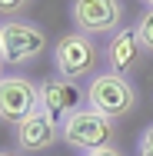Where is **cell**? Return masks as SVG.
Returning a JSON list of instances; mask_svg holds the SVG:
<instances>
[{"label": "cell", "instance_id": "obj_8", "mask_svg": "<svg viewBox=\"0 0 153 156\" xmlns=\"http://www.w3.org/2000/svg\"><path fill=\"white\" fill-rule=\"evenodd\" d=\"M57 140H60V126L53 123L43 110H37L33 116H27L24 123L13 129L17 153H24V156H30V153H47V150H53Z\"/></svg>", "mask_w": 153, "mask_h": 156}, {"label": "cell", "instance_id": "obj_16", "mask_svg": "<svg viewBox=\"0 0 153 156\" xmlns=\"http://www.w3.org/2000/svg\"><path fill=\"white\" fill-rule=\"evenodd\" d=\"M0 60H3V43H0Z\"/></svg>", "mask_w": 153, "mask_h": 156}, {"label": "cell", "instance_id": "obj_9", "mask_svg": "<svg viewBox=\"0 0 153 156\" xmlns=\"http://www.w3.org/2000/svg\"><path fill=\"white\" fill-rule=\"evenodd\" d=\"M140 53H143V47H140L137 27H120V30L107 40V70H110V73L126 76V73H133V70H137Z\"/></svg>", "mask_w": 153, "mask_h": 156}, {"label": "cell", "instance_id": "obj_13", "mask_svg": "<svg viewBox=\"0 0 153 156\" xmlns=\"http://www.w3.org/2000/svg\"><path fill=\"white\" fill-rule=\"evenodd\" d=\"M90 156H123L117 146H107V150H97V153H90Z\"/></svg>", "mask_w": 153, "mask_h": 156}, {"label": "cell", "instance_id": "obj_12", "mask_svg": "<svg viewBox=\"0 0 153 156\" xmlns=\"http://www.w3.org/2000/svg\"><path fill=\"white\" fill-rule=\"evenodd\" d=\"M24 10H27L24 0H13V3H10V0H0V13H3V17H17V13H24Z\"/></svg>", "mask_w": 153, "mask_h": 156}, {"label": "cell", "instance_id": "obj_11", "mask_svg": "<svg viewBox=\"0 0 153 156\" xmlns=\"http://www.w3.org/2000/svg\"><path fill=\"white\" fill-rule=\"evenodd\" d=\"M137 156H153V123L140 133V140H137Z\"/></svg>", "mask_w": 153, "mask_h": 156}, {"label": "cell", "instance_id": "obj_15", "mask_svg": "<svg viewBox=\"0 0 153 156\" xmlns=\"http://www.w3.org/2000/svg\"><path fill=\"white\" fill-rule=\"evenodd\" d=\"M3 76H7V73H3V60H0V80H3Z\"/></svg>", "mask_w": 153, "mask_h": 156}, {"label": "cell", "instance_id": "obj_3", "mask_svg": "<svg viewBox=\"0 0 153 156\" xmlns=\"http://www.w3.org/2000/svg\"><path fill=\"white\" fill-rule=\"evenodd\" d=\"M113 129L117 123L113 120H107L103 113H97V110H80L77 116H70L60 129V140L70 146V150H83V153L90 156L97 150H107V146H113L110 140H113Z\"/></svg>", "mask_w": 153, "mask_h": 156}, {"label": "cell", "instance_id": "obj_14", "mask_svg": "<svg viewBox=\"0 0 153 156\" xmlns=\"http://www.w3.org/2000/svg\"><path fill=\"white\" fill-rule=\"evenodd\" d=\"M0 156H24V153H13V150H0Z\"/></svg>", "mask_w": 153, "mask_h": 156}, {"label": "cell", "instance_id": "obj_4", "mask_svg": "<svg viewBox=\"0 0 153 156\" xmlns=\"http://www.w3.org/2000/svg\"><path fill=\"white\" fill-rule=\"evenodd\" d=\"M0 43H3V66H30L47 50V33L30 20H7L0 23Z\"/></svg>", "mask_w": 153, "mask_h": 156}, {"label": "cell", "instance_id": "obj_5", "mask_svg": "<svg viewBox=\"0 0 153 156\" xmlns=\"http://www.w3.org/2000/svg\"><path fill=\"white\" fill-rule=\"evenodd\" d=\"M40 110V83H33L24 73H7L0 80V123L13 129Z\"/></svg>", "mask_w": 153, "mask_h": 156}, {"label": "cell", "instance_id": "obj_7", "mask_svg": "<svg viewBox=\"0 0 153 156\" xmlns=\"http://www.w3.org/2000/svg\"><path fill=\"white\" fill-rule=\"evenodd\" d=\"M40 110L63 129L70 116L87 110V90H80L77 83H67L60 76H47L40 83Z\"/></svg>", "mask_w": 153, "mask_h": 156}, {"label": "cell", "instance_id": "obj_6", "mask_svg": "<svg viewBox=\"0 0 153 156\" xmlns=\"http://www.w3.org/2000/svg\"><path fill=\"white\" fill-rule=\"evenodd\" d=\"M73 13V23L77 33H87V37H113L123 23V7L120 0H77L70 7Z\"/></svg>", "mask_w": 153, "mask_h": 156}, {"label": "cell", "instance_id": "obj_1", "mask_svg": "<svg viewBox=\"0 0 153 156\" xmlns=\"http://www.w3.org/2000/svg\"><path fill=\"white\" fill-rule=\"evenodd\" d=\"M97 63H100V50L93 43V37L87 33H63L60 40L53 43V70L57 76L67 83H90L97 76Z\"/></svg>", "mask_w": 153, "mask_h": 156}, {"label": "cell", "instance_id": "obj_2", "mask_svg": "<svg viewBox=\"0 0 153 156\" xmlns=\"http://www.w3.org/2000/svg\"><path fill=\"white\" fill-rule=\"evenodd\" d=\"M137 87L120 76V73H110V70H103V73H97L90 83H87V106L97 110V113H103L107 120H120V116H130L133 110H137Z\"/></svg>", "mask_w": 153, "mask_h": 156}, {"label": "cell", "instance_id": "obj_10", "mask_svg": "<svg viewBox=\"0 0 153 156\" xmlns=\"http://www.w3.org/2000/svg\"><path fill=\"white\" fill-rule=\"evenodd\" d=\"M137 37H140V47L147 53H153V3H147V10L137 20Z\"/></svg>", "mask_w": 153, "mask_h": 156}]
</instances>
